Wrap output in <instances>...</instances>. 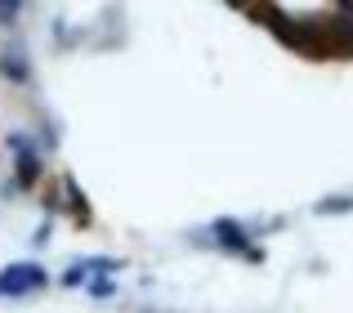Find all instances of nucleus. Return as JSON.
Instances as JSON below:
<instances>
[{
  "label": "nucleus",
  "instance_id": "obj_1",
  "mask_svg": "<svg viewBox=\"0 0 353 313\" xmlns=\"http://www.w3.org/2000/svg\"><path fill=\"white\" fill-rule=\"evenodd\" d=\"M192 242H206V246H215V251L241 255V260H250V264H264L268 260L264 246H259L255 233H250V224H241V219H233V215L210 219V228H206V233H192Z\"/></svg>",
  "mask_w": 353,
  "mask_h": 313
},
{
  "label": "nucleus",
  "instance_id": "obj_2",
  "mask_svg": "<svg viewBox=\"0 0 353 313\" xmlns=\"http://www.w3.org/2000/svg\"><path fill=\"white\" fill-rule=\"evenodd\" d=\"M5 143L14 148V183L23 192L41 188V179H45V152H41V143H36L32 134H23V130H14Z\"/></svg>",
  "mask_w": 353,
  "mask_h": 313
},
{
  "label": "nucleus",
  "instance_id": "obj_3",
  "mask_svg": "<svg viewBox=\"0 0 353 313\" xmlns=\"http://www.w3.org/2000/svg\"><path fill=\"white\" fill-rule=\"evenodd\" d=\"M45 287H50V273H45L41 260H18V264L0 269V296H9V300H23V296L45 291Z\"/></svg>",
  "mask_w": 353,
  "mask_h": 313
},
{
  "label": "nucleus",
  "instance_id": "obj_4",
  "mask_svg": "<svg viewBox=\"0 0 353 313\" xmlns=\"http://www.w3.org/2000/svg\"><path fill=\"white\" fill-rule=\"evenodd\" d=\"M0 77H5L9 85H32V54H27L23 41L0 45Z\"/></svg>",
  "mask_w": 353,
  "mask_h": 313
},
{
  "label": "nucleus",
  "instance_id": "obj_5",
  "mask_svg": "<svg viewBox=\"0 0 353 313\" xmlns=\"http://www.w3.org/2000/svg\"><path fill=\"white\" fill-rule=\"evenodd\" d=\"M59 183H63V210L77 219V228H94V206H90V197L81 192V183L72 179V174H63Z\"/></svg>",
  "mask_w": 353,
  "mask_h": 313
},
{
  "label": "nucleus",
  "instance_id": "obj_6",
  "mask_svg": "<svg viewBox=\"0 0 353 313\" xmlns=\"http://www.w3.org/2000/svg\"><path fill=\"white\" fill-rule=\"evenodd\" d=\"M313 210H318V215H345V210H353V192H340V197H322Z\"/></svg>",
  "mask_w": 353,
  "mask_h": 313
},
{
  "label": "nucleus",
  "instance_id": "obj_7",
  "mask_svg": "<svg viewBox=\"0 0 353 313\" xmlns=\"http://www.w3.org/2000/svg\"><path fill=\"white\" fill-rule=\"evenodd\" d=\"M85 291H90L94 300H112V296H117V282H112V278H103V273H94V278L85 282Z\"/></svg>",
  "mask_w": 353,
  "mask_h": 313
},
{
  "label": "nucleus",
  "instance_id": "obj_8",
  "mask_svg": "<svg viewBox=\"0 0 353 313\" xmlns=\"http://www.w3.org/2000/svg\"><path fill=\"white\" fill-rule=\"evenodd\" d=\"M85 269L90 273H121V269H125V260H112V255H90Z\"/></svg>",
  "mask_w": 353,
  "mask_h": 313
},
{
  "label": "nucleus",
  "instance_id": "obj_9",
  "mask_svg": "<svg viewBox=\"0 0 353 313\" xmlns=\"http://www.w3.org/2000/svg\"><path fill=\"white\" fill-rule=\"evenodd\" d=\"M63 287H81V282H90V269H85V260L81 264H72V269H63Z\"/></svg>",
  "mask_w": 353,
  "mask_h": 313
},
{
  "label": "nucleus",
  "instance_id": "obj_10",
  "mask_svg": "<svg viewBox=\"0 0 353 313\" xmlns=\"http://www.w3.org/2000/svg\"><path fill=\"white\" fill-rule=\"evenodd\" d=\"M50 233H54V215H45V224L32 233V246H45V242H50Z\"/></svg>",
  "mask_w": 353,
  "mask_h": 313
},
{
  "label": "nucleus",
  "instance_id": "obj_11",
  "mask_svg": "<svg viewBox=\"0 0 353 313\" xmlns=\"http://www.w3.org/2000/svg\"><path fill=\"white\" fill-rule=\"evenodd\" d=\"M336 5V14H345V18H353V0H331Z\"/></svg>",
  "mask_w": 353,
  "mask_h": 313
}]
</instances>
